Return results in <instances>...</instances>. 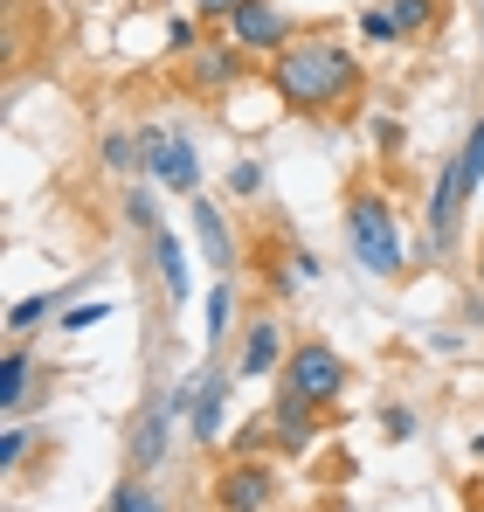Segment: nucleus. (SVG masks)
Listing matches in <instances>:
<instances>
[{"label": "nucleus", "mask_w": 484, "mask_h": 512, "mask_svg": "<svg viewBox=\"0 0 484 512\" xmlns=\"http://www.w3.org/2000/svg\"><path fill=\"white\" fill-rule=\"evenodd\" d=\"M270 90L284 111L298 118H325V111H346L360 90H367V63L339 42V35H298L291 49H277L270 63Z\"/></svg>", "instance_id": "obj_1"}, {"label": "nucleus", "mask_w": 484, "mask_h": 512, "mask_svg": "<svg viewBox=\"0 0 484 512\" xmlns=\"http://www.w3.org/2000/svg\"><path fill=\"white\" fill-rule=\"evenodd\" d=\"M339 222H346V250L353 263L367 270V277H381V284H402L408 277V243H402V215H395V201H388V187L381 180H346V208H339Z\"/></svg>", "instance_id": "obj_2"}, {"label": "nucleus", "mask_w": 484, "mask_h": 512, "mask_svg": "<svg viewBox=\"0 0 484 512\" xmlns=\"http://www.w3.org/2000/svg\"><path fill=\"white\" fill-rule=\"evenodd\" d=\"M277 388L305 395L312 409H339V395L353 388V367H346V360H339L325 340H291L284 367H277Z\"/></svg>", "instance_id": "obj_3"}, {"label": "nucleus", "mask_w": 484, "mask_h": 512, "mask_svg": "<svg viewBox=\"0 0 484 512\" xmlns=\"http://www.w3.org/2000/svg\"><path fill=\"white\" fill-rule=\"evenodd\" d=\"M249 70H256V56L242 49L236 35H215V28H208V42H201L194 56H180V90H187V97H229Z\"/></svg>", "instance_id": "obj_4"}, {"label": "nucleus", "mask_w": 484, "mask_h": 512, "mask_svg": "<svg viewBox=\"0 0 484 512\" xmlns=\"http://www.w3.org/2000/svg\"><path fill=\"white\" fill-rule=\"evenodd\" d=\"M208 499H215V512H270L284 499V471H277L270 457H229V464L215 471Z\"/></svg>", "instance_id": "obj_5"}, {"label": "nucleus", "mask_w": 484, "mask_h": 512, "mask_svg": "<svg viewBox=\"0 0 484 512\" xmlns=\"http://www.w3.org/2000/svg\"><path fill=\"white\" fill-rule=\"evenodd\" d=\"M229 35H236V42L249 49V56H256V63H270V56H277V49H291L305 28H298V21H291L277 0H242L236 21H229Z\"/></svg>", "instance_id": "obj_6"}, {"label": "nucleus", "mask_w": 484, "mask_h": 512, "mask_svg": "<svg viewBox=\"0 0 484 512\" xmlns=\"http://www.w3.org/2000/svg\"><path fill=\"white\" fill-rule=\"evenodd\" d=\"M263 416H270V443H277V457H312V443L325 436V409H312V402L291 395V388H277Z\"/></svg>", "instance_id": "obj_7"}, {"label": "nucleus", "mask_w": 484, "mask_h": 512, "mask_svg": "<svg viewBox=\"0 0 484 512\" xmlns=\"http://www.w3.org/2000/svg\"><path fill=\"white\" fill-rule=\"evenodd\" d=\"M284 353H291V340H284V319L277 312H256L249 326H242V340H236V381H270L277 367H284Z\"/></svg>", "instance_id": "obj_8"}, {"label": "nucleus", "mask_w": 484, "mask_h": 512, "mask_svg": "<svg viewBox=\"0 0 484 512\" xmlns=\"http://www.w3.org/2000/svg\"><path fill=\"white\" fill-rule=\"evenodd\" d=\"M229 374H236V367H222L215 353H208V367L194 374V409H187V429H194V443H201V450H215V443H222V423H229Z\"/></svg>", "instance_id": "obj_9"}, {"label": "nucleus", "mask_w": 484, "mask_h": 512, "mask_svg": "<svg viewBox=\"0 0 484 512\" xmlns=\"http://www.w3.org/2000/svg\"><path fill=\"white\" fill-rule=\"evenodd\" d=\"M194 243H201V256L215 263V277H236L242 270V236H236V222L208 201V194H194Z\"/></svg>", "instance_id": "obj_10"}, {"label": "nucleus", "mask_w": 484, "mask_h": 512, "mask_svg": "<svg viewBox=\"0 0 484 512\" xmlns=\"http://www.w3.org/2000/svg\"><path fill=\"white\" fill-rule=\"evenodd\" d=\"M166 450H173V409H146L132 423V443H125V471L132 478H160Z\"/></svg>", "instance_id": "obj_11"}, {"label": "nucleus", "mask_w": 484, "mask_h": 512, "mask_svg": "<svg viewBox=\"0 0 484 512\" xmlns=\"http://www.w3.org/2000/svg\"><path fill=\"white\" fill-rule=\"evenodd\" d=\"M28 388H35V353H28V340H7V353H0V416L7 423L28 409Z\"/></svg>", "instance_id": "obj_12"}, {"label": "nucleus", "mask_w": 484, "mask_h": 512, "mask_svg": "<svg viewBox=\"0 0 484 512\" xmlns=\"http://www.w3.org/2000/svg\"><path fill=\"white\" fill-rule=\"evenodd\" d=\"M83 284H90V277H63L56 291H35V298H14V305H7V340H28V333H35V326H42V319H49V312H56L63 298H77Z\"/></svg>", "instance_id": "obj_13"}, {"label": "nucleus", "mask_w": 484, "mask_h": 512, "mask_svg": "<svg viewBox=\"0 0 484 512\" xmlns=\"http://www.w3.org/2000/svg\"><path fill=\"white\" fill-rule=\"evenodd\" d=\"M146 250H153V263H160V277H166V305H187L194 277H187V250H180V236L160 229V236H146Z\"/></svg>", "instance_id": "obj_14"}, {"label": "nucleus", "mask_w": 484, "mask_h": 512, "mask_svg": "<svg viewBox=\"0 0 484 512\" xmlns=\"http://www.w3.org/2000/svg\"><path fill=\"white\" fill-rule=\"evenodd\" d=\"M242 326H236V277H215V291H208V353L222 360V346H236Z\"/></svg>", "instance_id": "obj_15"}, {"label": "nucleus", "mask_w": 484, "mask_h": 512, "mask_svg": "<svg viewBox=\"0 0 484 512\" xmlns=\"http://www.w3.org/2000/svg\"><path fill=\"white\" fill-rule=\"evenodd\" d=\"M395 21H402V42H429L443 21H450V0H388Z\"/></svg>", "instance_id": "obj_16"}, {"label": "nucleus", "mask_w": 484, "mask_h": 512, "mask_svg": "<svg viewBox=\"0 0 484 512\" xmlns=\"http://www.w3.org/2000/svg\"><path fill=\"white\" fill-rule=\"evenodd\" d=\"M97 160L111 173H125V180H139L146 173V146H139V132H104L97 139Z\"/></svg>", "instance_id": "obj_17"}, {"label": "nucleus", "mask_w": 484, "mask_h": 512, "mask_svg": "<svg viewBox=\"0 0 484 512\" xmlns=\"http://www.w3.org/2000/svg\"><path fill=\"white\" fill-rule=\"evenodd\" d=\"M104 512H166V499H160V485H146V478H132V471H125Z\"/></svg>", "instance_id": "obj_18"}, {"label": "nucleus", "mask_w": 484, "mask_h": 512, "mask_svg": "<svg viewBox=\"0 0 484 512\" xmlns=\"http://www.w3.org/2000/svg\"><path fill=\"white\" fill-rule=\"evenodd\" d=\"M457 173H464V194L478 201V187H484V118L464 132V146H457Z\"/></svg>", "instance_id": "obj_19"}, {"label": "nucleus", "mask_w": 484, "mask_h": 512, "mask_svg": "<svg viewBox=\"0 0 484 512\" xmlns=\"http://www.w3.org/2000/svg\"><path fill=\"white\" fill-rule=\"evenodd\" d=\"M125 222H132L139 236H160V201H153V187H146V180H132V187H125Z\"/></svg>", "instance_id": "obj_20"}, {"label": "nucleus", "mask_w": 484, "mask_h": 512, "mask_svg": "<svg viewBox=\"0 0 484 512\" xmlns=\"http://www.w3.org/2000/svg\"><path fill=\"white\" fill-rule=\"evenodd\" d=\"M28 450H35V429H21V423H7V429H0V478H7V485L21 478Z\"/></svg>", "instance_id": "obj_21"}, {"label": "nucleus", "mask_w": 484, "mask_h": 512, "mask_svg": "<svg viewBox=\"0 0 484 512\" xmlns=\"http://www.w3.org/2000/svg\"><path fill=\"white\" fill-rule=\"evenodd\" d=\"M360 42H402V21H395V7L381 0V7H360Z\"/></svg>", "instance_id": "obj_22"}, {"label": "nucleus", "mask_w": 484, "mask_h": 512, "mask_svg": "<svg viewBox=\"0 0 484 512\" xmlns=\"http://www.w3.org/2000/svg\"><path fill=\"white\" fill-rule=\"evenodd\" d=\"M263 187H270L263 160H229V194L236 201H263Z\"/></svg>", "instance_id": "obj_23"}, {"label": "nucleus", "mask_w": 484, "mask_h": 512, "mask_svg": "<svg viewBox=\"0 0 484 512\" xmlns=\"http://www.w3.org/2000/svg\"><path fill=\"white\" fill-rule=\"evenodd\" d=\"M104 319H111V298H83V305H70V312L56 319V326H63V333H90V326H104Z\"/></svg>", "instance_id": "obj_24"}, {"label": "nucleus", "mask_w": 484, "mask_h": 512, "mask_svg": "<svg viewBox=\"0 0 484 512\" xmlns=\"http://www.w3.org/2000/svg\"><path fill=\"white\" fill-rule=\"evenodd\" d=\"M201 42H208V35H201V21H187V14H173V21H166V49H173V63H180V56H194Z\"/></svg>", "instance_id": "obj_25"}, {"label": "nucleus", "mask_w": 484, "mask_h": 512, "mask_svg": "<svg viewBox=\"0 0 484 512\" xmlns=\"http://www.w3.org/2000/svg\"><path fill=\"white\" fill-rule=\"evenodd\" d=\"M381 436H388V443H408V436H415V409H408V402H388V409H381Z\"/></svg>", "instance_id": "obj_26"}, {"label": "nucleus", "mask_w": 484, "mask_h": 512, "mask_svg": "<svg viewBox=\"0 0 484 512\" xmlns=\"http://www.w3.org/2000/svg\"><path fill=\"white\" fill-rule=\"evenodd\" d=\"M284 263L298 270V284H319V277H325V263L305 250V243H291V236H284Z\"/></svg>", "instance_id": "obj_27"}, {"label": "nucleus", "mask_w": 484, "mask_h": 512, "mask_svg": "<svg viewBox=\"0 0 484 512\" xmlns=\"http://www.w3.org/2000/svg\"><path fill=\"white\" fill-rule=\"evenodd\" d=\"M402 146H408L402 118H374V153H381V160H395V153H402Z\"/></svg>", "instance_id": "obj_28"}, {"label": "nucleus", "mask_w": 484, "mask_h": 512, "mask_svg": "<svg viewBox=\"0 0 484 512\" xmlns=\"http://www.w3.org/2000/svg\"><path fill=\"white\" fill-rule=\"evenodd\" d=\"M236 7H242V0H194V14H201L208 28H229V21H236Z\"/></svg>", "instance_id": "obj_29"}, {"label": "nucleus", "mask_w": 484, "mask_h": 512, "mask_svg": "<svg viewBox=\"0 0 484 512\" xmlns=\"http://www.w3.org/2000/svg\"><path fill=\"white\" fill-rule=\"evenodd\" d=\"M471 457H478V464H484V429H478V436H471Z\"/></svg>", "instance_id": "obj_30"}, {"label": "nucleus", "mask_w": 484, "mask_h": 512, "mask_svg": "<svg viewBox=\"0 0 484 512\" xmlns=\"http://www.w3.org/2000/svg\"><path fill=\"white\" fill-rule=\"evenodd\" d=\"M471 512H484V485H471Z\"/></svg>", "instance_id": "obj_31"}, {"label": "nucleus", "mask_w": 484, "mask_h": 512, "mask_svg": "<svg viewBox=\"0 0 484 512\" xmlns=\"http://www.w3.org/2000/svg\"><path fill=\"white\" fill-rule=\"evenodd\" d=\"M478 284H484V243H478Z\"/></svg>", "instance_id": "obj_32"}]
</instances>
